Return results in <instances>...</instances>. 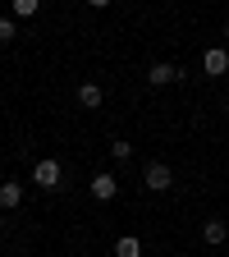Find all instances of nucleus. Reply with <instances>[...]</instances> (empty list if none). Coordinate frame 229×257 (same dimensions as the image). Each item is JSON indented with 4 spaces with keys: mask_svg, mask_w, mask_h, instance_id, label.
Instances as JSON below:
<instances>
[{
    "mask_svg": "<svg viewBox=\"0 0 229 257\" xmlns=\"http://www.w3.org/2000/svg\"><path fill=\"white\" fill-rule=\"evenodd\" d=\"M32 184H42L46 193H60L64 188V166H60L55 156H42L37 166H32Z\"/></svg>",
    "mask_w": 229,
    "mask_h": 257,
    "instance_id": "1",
    "label": "nucleus"
},
{
    "mask_svg": "<svg viewBox=\"0 0 229 257\" xmlns=\"http://www.w3.org/2000/svg\"><path fill=\"white\" fill-rule=\"evenodd\" d=\"M142 184L151 193H170L174 188V170L165 166V161H147V170H142Z\"/></svg>",
    "mask_w": 229,
    "mask_h": 257,
    "instance_id": "2",
    "label": "nucleus"
},
{
    "mask_svg": "<svg viewBox=\"0 0 229 257\" xmlns=\"http://www.w3.org/2000/svg\"><path fill=\"white\" fill-rule=\"evenodd\" d=\"M202 74H206V78H224V74H229V51H224V46L202 51Z\"/></svg>",
    "mask_w": 229,
    "mask_h": 257,
    "instance_id": "3",
    "label": "nucleus"
},
{
    "mask_svg": "<svg viewBox=\"0 0 229 257\" xmlns=\"http://www.w3.org/2000/svg\"><path fill=\"white\" fill-rule=\"evenodd\" d=\"M183 74H179V64H170V60H160V64H151L147 69V83L151 87H170V83H179Z\"/></svg>",
    "mask_w": 229,
    "mask_h": 257,
    "instance_id": "4",
    "label": "nucleus"
},
{
    "mask_svg": "<svg viewBox=\"0 0 229 257\" xmlns=\"http://www.w3.org/2000/svg\"><path fill=\"white\" fill-rule=\"evenodd\" d=\"M115 193H119V179H115L110 170H101V175L92 179V198H96V202H110Z\"/></svg>",
    "mask_w": 229,
    "mask_h": 257,
    "instance_id": "5",
    "label": "nucleus"
},
{
    "mask_svg": "<svg viewBox=\"0 0 229 257\" xmlns=\"http://www.w3.org/2000/svg\"><path fill=\"white\" fill-rule=\"evenodd\" d=\"M23 202V184L19 179H5V184H0V211H14Z\"/></svg>",
    "mask_w": 229,
    "mask_h": 257,
    "instance_id": "6",
    "label": "nucleus"
},
{
    "mask_svg": "<svg viewBox=\"0 0 229 257\" xmlns=\"http://www.w3.org/2000/svg\"><path fill=\"white\" fill-rule=\"evenodd\" d=\"M202 239H206L211 248H220V243L229 239V225H224V220H206V225H202Z\"/></svg>",
    "mask_w": 229,
    "mask_h": 257,
    "instance_id": "7",
    "label": "nucleus"
},
{
    "mask_svg": "<svg viewBox=\"0 0 229 257\" xmlns=\"http://www.w3.org/2000/svg\"><path fill=\"white\" fill-rule=\"evenodd\" d=\"M115 257H142V239H138V234L115 239Z\"/></svg>",
    "mask_w": 229,
    "mask_h": 257,
    "instance_id": "8",
    "label": "nucleus"
},
{
    "mask_svg": "<svg viewBox=\"0 0 229 257\" xmlns=\"http://www.w3.org/2000/svg\"><path fill=\"white\" fill-rule=\"evenodd\" d=\"M78 101H83L87 110H96V106H101V101H106V92H101V87H96V83H83V87H78Z\"/></svg>",
    "mask_w": 229,
    "mask_h": 257,
    "instance_id": "9",
    "label": "nucleus"
},
{
    "mask_svg": "<svg viewBox=\"0 0 229 257\" xmlns=\"http://www.w3.org/2000/svg\"><path fill=\"white\" fill-rule=\"evenodd\" d=\"M133 156V147H128V138H115L110 143V161H128Z\"/></svg>",
    "mask_w": 229,
    "mask_h": 257,
    "instance_id": "10",
    "label": "nucleus"
},
{
    "mask_svg": "<svg viewBox=\"0 0 229 257\" xmlns=\"http://www.w3.org/2000/svg\"><path fill=\"white\" fill-rule=\"evenodd\" d=\"M42 5H37V0H14V19H32V14H37Z\"/></svg>",
    "mask_w": 229,
    "mask_h": 257,
    "instance_id": "11",
    "label": "nucleus"
},
{
    "mask_svg": "<svg viewBox=\"0 0 229 257\" xmlns=\"http://www.w3.org/2000/svg\"><path fill=\"white\" fill-rule=\"evenodd\" d=\"M19 37V28H14V19H0V46H5V42H14Z\"/></svg>",
    "mask_w": 229,
    "mask_h": 257,
    "instance_id": "12",
    "label": "nucleus"
},
{
    "mask_svg": "<svg viewBox=\"0 0 229 257\" xmlns=\"http://www.w3.org/2000/svg\"><path fill=\"white\" fill-rule=\"evenodd\" d=\"M224 37H229V19H224Z\"/></svg>",
    "mask_w": 229,
    "mask_h": 257,
    "instance_id": "13",
    "label": "nucleus"
},
{
    "mask_svg": "<svg viewBox=\"0 0 229 257\" xmlns=\"http://www.w3.org/2000/svg\"><path fill=\"white\" fill-rule=\"evenodd\" d=\"M0 230H5V220H0Z\"/></svg>",
    "mask_w": 229,
    "mask_h": 257,
    "instance_id": "14",
    "label": "nucleus"
}]
</instances>
